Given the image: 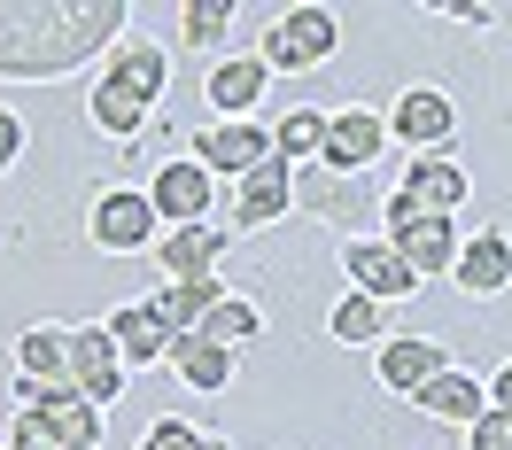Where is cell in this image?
Instances as JSON below:
<instances>
[{
	"instance_id": "2",
	"label": "cell",
	"mask_w": 512,
	"mask_h": 450,
	"mask_svg": "<svg viewBox=\"0 0 512 450\" xmlns=\"http://www.w3.org/2000/svg\"><path fill=\"white\" fill-rule=\"evenodd\" d=\"M295 210H311L319 225H334L342 241H365V233H381L388 187L373 179V171H326V163H303V171H295Z\"/></svg>"
},
{
	"instance_id": "32",
	"label": "cell",
	"mask_w": 512,
	"mask_h": 450,
	"mask_svg": "<svg viewBox=\"0 0 512 450\" xmlns=\"http://www.w3.org/2000/svg\"><path fill=\"white\" fill-rule=\"evenodd\" d=\"M8 450H63V443H55V427L39 412H16L8 419Z\"/></svg>"
},
{
	"instance_id": "15",
	"label": "cell",
	"mask_w": 512,
	"mask_h": 450,
	"mask_svg": "<svg viewBox=\"0 0 512 450\" xmlns=\"http://www.w3.org/2000/svg\"><path fill=\"white\" fill-rule=\"evenodd\" d=\"M450 280L474 288V295H505L512 288V241H505V225L466 233V241H458V264H450Z\"/></svg>"
},
{
	"instance_id": "30",
	"label": "cell",
	"mask_w": 512,
	"mask_h": 450,
	"mask_svg": "<svg viewBox=\"0 0 512 450\" xmlns=\"http://www.w3.org/2000/svg\"><path fill=\"white\" fill-rule=\"evenodd\" d=\"M140 450H202V435H194V419H148V435H140Z\"/></svg>"
},
{
	"instance_id": "10",
	"label": "cell",
	"mask_w": 512,
	"mask_h": 450,
	"mask_svg": "<svg viewBox=\"0 0 512 450\" xmlns=\"http://www.w3.org/2000/svg\"><path fill=\"white\" fill-rule=\"evenodd\" d=\"M264 156H272V132L256 125V117H241V125H210L202 140H194V163H202L210 179H233V187H241Z\"/></svg>"
},
{
	"instance_id": "22",
	"label": "cell",
	"mask_w": 512,
	"mask_h": 450,
	"mask_svg": "<svg viewBox=\"0 0 512 450\" xmlns=\"http://www.w3.org/2000/svg\"><path fill=\"white\" fill-rule=\"evenodd\" d=\"M412 404H419L427 419H443V427H474V419L489 412V388H481L474 373H450V365H443V373H435V381L419 388Z\"/></svg>"
},
{
	"instance_id": "33",
	"label": "cell",
	"mask_w": 512,
	"mask_h": 450,
	"mask_svg": "<svg viewBox=\"0 0 512 450\" xmlns=\"http://www.w3.org/2000/svg\"><path fill=\"white\" fill-rule=\"evenodd\" d=\"M24 140H32V132H24V117H16V109H0V179L16 171V156H24Z\"/></svg>"
},
{
	"instance_id": "25",
	"label": "cell",
	"mask_w": 512,
	"mask_h": 450,
	"mask_svg": "<svg viewBox=\"0 0 512 450\" xmlns=\"http://www.w3.org/2000/svg\"><path fill=\"white\" fill-rule=\"evenodd\" d=\"M319 148H326V109H288V117L272 125V156L288 163V171L319 163Z\"/></svg>"
},
{
	"instance_id": "20",
	"label": "cell",
	"mask_w": 512,
	"mask_h": 450,
	"mask_svg": "<svg viewBox=\"0 0 512 450\" xmlns=\"http://www.w3.org/2000/svg\"><path fill=\"white\" fill-rule=\"evenodd\" d=\"M16 381L70 388V326H24L16 334Z\"/></svg>"
},
{
	"instance_id": "6",
	"label": "cell",
	"mask_w": 512,
	"mask_h": 450,
	"mask_svg": "<svg viewBox=\"0 0 512 450\" xmlns=\"http://www.w3.org/2000/svg\"><path fill=\"white\" fill-rule=\"evenodd\" d=\"M381 241L412 264V280H443L450 264H458V241H466V233H458V218H443V210H412V218L388 225Z\"/></svg>"
},
{
	"instance_id": "36",
	"label": "cell",
	"mask_w": 512,
	"mask_h": 450,
	"mask_svg": "<svg viewBox=\"0 0 512 450\" xmlns=\"http://www.w3.org/2000/svg\"><path fill=\"white\" fill-rule=\"evenodd\" d=\"M0 450H8V443H0Z\"/></svg>"
},
{
	"instance_id": "7",
	"label": "cell",
	"mask_w": 512,
	"mask_h": 450,
	"mask_svg": "<svg viewBox=\"0 0 512 450\" xmlns=\"http://www.w3.org/2000/svg\"><path fill=\"white\" fill-rule=\"evenodd\" d=\"M381 148H388V117H381V109H365V101L326 109V148H319L326 171H373Z\"/></svg>"
},
{
	"instance_id": "17",
	"label": "cell",
	"mask_w": 512,
	"mask_h": 450,
	"mask_svg": "<svg viewBox=\"0 0 512 450\" xmlns=\"http://www.w3.org/2000/svg\"><path fill=\"white\" fill-rule=\"evenodd\" d=\"M396 187L412 194L419 210H443V218H458V202H466V187H474V179H466V163H458V156H412Z\"/></svg>"
},
{
	"instance_id": "34",
	"label": "cell",
	"mask_w": 512,
	"mask_h": 450,
	"mask_svg": "<svg viewBox=\"0 0 512 450\" xmlns=\"http://www.w3.org/2000/svg\"><path fill=\"white\" fill-rule=\"evenodd\" d=\"M489 404H497V412H512V357L497 365V381H489Z\"/></svg>"
},
{
	"instance_id": "12",
	"label": "cell",
	"mask_w": 512,
	"mask_h": 450,
	"mask_svg": "<svg viewBox=\"0 0 512 450\" xmlns=\"http://www.w3.org/2000/svg\"><path fill=\"white\" fill-rule=\"evenodd\" d=\"M109 342H117V357L140 373V365H163L171 326H163V311L148 303V295H132V303H117V311H109Z\"/></svg>"
},
{
	"instance_id": "19",
	"label": "cell",
	"mask_w": 512,
	"mask_h": 450,
	"mask_svg": "<svg viewBox=\"0 0 512 450\" xmlns=\"http://www.w3.org/2000/svg\"><path fill=\"white\" fill-rule=\"evenodd\" d=\"M163 365H171V373H179V381H187L194 396H225V388H233V350L202 342V334H171Z\"/></svg>"
},
{
	"instance_id": "3",
	"label": "cell",
	"mask_w": 512,
	"mask_h": 450,
	"mask_svg": "<svg viewBox=\"0 0 512 450\" xmlns=\"http://www.w3.org/2000/svg\"><path fill=\"white\" fill-rule=\"evenodd\" d=\"M334 47H342V24H334V8H288V16L264 32L256 63L272 70V78H295V70L334 63Z\"/></svg>"
},
{
	"instance_id": "8",
	"label": "cell",
	"mask_w": 512,
	"mask_h": 450,
	"mask_svg": "<svg viewBox=\"0 0 512 450\" xmlns=\"http://www.w3.org/2000/svg\"><path fill=\"white\" fill-rule=\"evenodd\" d=\"M70 388L86 404H117L125 396V357L109 342V326H70Z\"/></svg>"
},
{
	"instance_id": "26",
	"label": "cell",
	"mask_w": 512,
	"mask_h": 450,
	"mask_svg": "<svg viewBox=\"0 0 512 450\" xmlns=\"http://www.w3.org/2000/svg\"><path fill=\"white\" fill-rule=\"evenodd\" d=\"M109 78L156 109V94H163V47H156V39H125V47H117V63H109Z\"/></svg>"
},
{
	"instance_id": "1",
	"label": "cell",
	"mask_w": 512,
	"mask_h": 450,
	"mask_svg": "<svg viewBox=\"0 0 512 450\" xmlns=\"http://www.w3.org/2000/svg\"><path fill=\"white\" fill-rule=\"evenodd\" d=\"M125 0H0V78L55 86L125 39Z\"/></svg>"
},
{
	"instance_id": "16",
	"label": "cell",
	"mask_w": 512,
	"mask_h": 450,
	"mask_svg": "<svg viewBox=\"0 0 512 450\" xmlns=\"http://www.w3.org/2000/svg\"><path fill=\"white\" fill-rule=\"evenodd\" d=\"M272 94V70L256 63V55H225L218 70H210V109H218L225 125H241V117H256V101Z\"/></svg>"
},
{
	"instance_id": "11",
	"label": "cell",
	"mask_w": 512,
	"mask_h": 450,
	"mask_svg": "<svg viewBox=\"0 0 512 450\" xmlns=\"http://www.w3.org/2000/svg\"><path fill=\"white\" fill-rule=\"evenodd\" d=\"M450 357H443V342H427V334H388L381 342V357H373V381L381 388H396V396H419V388L443 373Z\"/></svg>"
},
{
	"instance_id": "28",
	"label": "cell",
	"mask_w": 512,
	"mask_h": 450,
	"mask_svg": "<svg viewBox=\"0 0 512 450\" xmlns=\"http://www.w3.org/2000/svg\"><path fill=\"white\" fill-rule=\"evenodd\" d=\"M388 326V303H373V295H342V303H334V319H326V334H334V342H350V350H365V342H388L381 334Z\"/></svg>"
},
{
	"instance_id": "31",
	"label": "cell",
	"mask_w": 512,
	"mask_h": 450,
	"mask_svg": "<svg viewBox=\"0 0 512 450\" xmlns=\"http://www.w3.org/2000/svg\"><path fill=\"white\" fill-rule=\"evenodd\" d=\"M466 450H512V412H497V404H489V412L466 427Z\"/></svg>"
},
{
	"instance_id": "21",
	"label": "cell",
	"mask_w": 512,
	"mask_h": 450,
	"mask_svg": "<svg viewBox=\"0 0 512 450\" xmlns=\"http://www.w3.org/2000/svg\"><path fill=\"white\" fill-rule=\"evenodd\" d=\"M156 257H163L171 280H210L218 257H225V233H218V225H171V233L156 241Z\"/></svg>"
},
{
	"instance_id": "9",
	"label": "cell",
	"mask_w": 512,
	"mask_h": 450,
	"mask_svg": "<svg viewBox=\"0 0 512 450\" xmlns=\"http://www.w3.org/2000/svg\"><path fill=\"white\" fill-rule=\"evenodd\" d=\"M210 194H218V179L194 156H171L156 179H148V202H156L163 225H210Z\"/></svg>"
},
{
	"instance_id": "13",
	"label": "cell",
	"mask_w": 512,
	"mask_h": 450,
	"mask_svg": "<svg viewBox=\"0 0 512 450\" xmlns=\"http://www.w3.org/2000/svg\"><path fill=\"white\" fill-rule=\"evenodd\" d=\"M288 210H295V171H288L280 156H264L249 179L233 187V218L249 225V233H256V225H280Z\"/></svg>"
},
{
	"instance_id": "29",
	"label": "cell",
	"mask_w": 512,
	"mask_h": 450,
	"mask_svg": "<svg viewBox=\"0 0 512 450\" xmlns=\"http://www.w3.org/2000/svg\"><path fill=\"white\" fill-rule=\"evenodd\" d=\"M179 32H187V47L210 55V47H225V32H233V8H225V0H187V8H179Z\"/></svg>"
},
{
	"instance_id": "27",
	"label": "cell",
	"mask_w": 512,
	"mask_h": 450,
	"mask_svg": "<svg viewBox=\"0 0 512 450\" xmlns=\"http://www.w3.org/2000/svg\"><path fill=\"white\" fill-rule=\"evenodd\" d=\"M194 334H202V342H218V350H241V342H264V311H256L249 295H225Z\"/></svg>"
},
{
	"instance_id": "35",
	"label": "cell",
	"mask_w": 512,
	"mask_h": 450,
	"mask_svg": "<svg viewBox=\"0 0 512 450\" xmlns=\"http://www.w3.org/2000/svg\"><path fill=\"white\" fill-rule=\"evenodd\" d=\"M202 450H233V443H225V435H202Z\"/></svg>"
},
{
	"instance_id": "23",
	"label": "cell",
	"mask_w": 512,
	"mask_h": 450,
	"mask_svg": "<svg viewBox=\"0 0 512 450\" xmlns=\"http://www.w3.org/2000/svg\"><path fill=\"white\" fill-rule=\"evenodd\" d=\"M225 295H233V288H225L218 272H210V280H163V295H148V303L163 311V326H171V334H194V326L210 319Z\"/></svg>"
},
{
	"instance_id": "4",
	"label": "cell",
	"mask_w": 512,
	"mask_h": 450,
	"mask_svg": "<svg viewBox=\"0 0 512 450\" xmlns=\"http://www.w3.org/2000/svg\"><path fill=\"white\" fill-rule=\"evenodd\" d=\"M156 202H148V187H109L94 194V210H86V241L94 249H109V257H132V249H156Z\"/></svg>"
},
{
	"instance_id": "18",
	"label": "cell",
	"mask_w": 512,
	"mask_h": 450,
	"mask_svg": "<svg viewBox=\"0 0 512 450\" xmlns=\"http://www.w3.org/2000/svg\"><path fill=\"white\" fill-rule=\"evenodd\" d=\"M24 412H39V419H47L63 450H101V404H86L78 388H39Z\"/></svg>"
},
{
	"instance_id": "24",
	"label": "cell",
	"mask_w": 512,
	"mask_h": 450,
	"mask_svg": "<svg viewBox=\"0 0 512 450\" xmlns=\"http://www.w3.org/2000/svg\"><path fill=\"white\" fill-rule=\"evenodd\" d=\"M86 117H94V125L109 132V140H132V132L148 125V101H140V94H125V86H117V78L101 70V78H94V94H86Z\"/></svg>"
},
{
	"instance_id": "5",
	"label": "cell",
	"mask_w": 512,
	"mask_h": 450,
	"mask_svg": "<svg viewBox=\"0 0 512 450\" xmlns=\"http://www.w3.org/2000/svg\"><path fill=\"white\" fill-rule=\"evenodd\" d=\"M388 140H404L412 156H450V140H458V101H450L443 86L396 94V109H388Z\"/></svg>"
},
{
	"instance_id": "14",
	"label": "cell",
	"mask_w": 512,
	"mask_h": 450,
	"mask_svg": "<svg viewBox=\"0 0 512 450\" xmlns=\"http://www.w3.org/2000/svg\"><path fill=\"white\" fill-rule=\"evenodd\" d=\"M342 264H350L357 295H373V303H404V295L419 288V280H412V264L396 257L388 241H342Z\"/></svg>"
}]
</instances>
